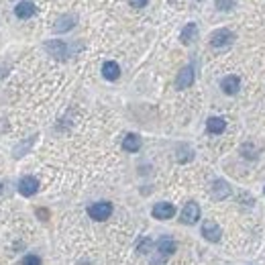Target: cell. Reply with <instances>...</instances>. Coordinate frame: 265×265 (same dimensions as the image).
I'll use <instances>...</instances> for the list:
<instances>
[{
    "instance_id": "9a60e30c",
    "label": "cell",
    "mask_w": 265,
    "mask_h": 265,
    "mask_svg": "<svg viewBox=\"0 0 265 265\" xmlns=\"http://www.w3.org/2000/svg\"><path fill=\"white\" fill-rule=\"evenodd\" d=\"M157 251L161 253L163 257H169V255H174L176 253V243L171 239H159V243H157Z\"/></svg>"
},
{
    "instance_id": "7a4b0ae2",
    "label": "cell",
    "mask_w": 265,
    "mask_h": 265,
    "mask_svg": "<svg viewBox=\"0 0 265 265\" xmlns=\"http://www.w3.org/2000/svg\"><path fill=\"white\" fill-rule=\"evenodd\" d=\"M233 41H235V35L228 29H218V31H214L210 35V45H212V47H226V45H230Z\"/></svg>"
},
{
    "instance_id": "ba28073f",
    "label": "cell",
    "mask_w": 265,
    "mask_h": 265,
    "mask_svg": "<svg viewBox=\"0 0 265 265\" xmlns=\"http://www.w3.org/2000/svg\"><path fill=\"white\" fill-rule=\"evenodd\" d=\"M45 49H47L49 55L57 57V60H65L67 57V45L63 41H49L45 45Z\"/></svg>"
},
{
    "instance_id": "44dd1931",
    "label": "cell",
    "mask_w": 265,
    "mask_h": 265,
    "mask_svg": "<svg viewBox=\"0 0 265 265\" xmlns=\"http://www.w3.org/2000/svg\"><path fill=\"white\" fill-rule=\"evenodd\" d=\"M129 2H131V6H135V8H143V6H147L149 0H129Z\"/></svg>"
},
{
    "instance_id": "5b68a950",
    "label": "cell",
    "mask_w": 265,
    "mask_h": 265,
    "mask_svg": "<svg viewBox=\"0 0 265 265\" xmlns=\"http://www.w3.org/2000/svg\"><path fill=\"white\" fill-rule=\"evenodd\" d=\"M39 190V180L37 178H33V176H25V178H20L19 182V192L22 196H33V194H37Z\"/></svg>"
},
{
    "instance_id": "52a82bcc",
    "label": "cell",
    "mask_w": 265,
    "mask_h": 265,
    "mask_svg": "<svg viewBox=\"0 0 265 265\" xmlns=\"http://www.w3.org/2000/svg\"><path fill=\"white\" fill-rule=\"evenodd\" d=\"M194 84V67L192 65H186L183 70L178 74V78H176V86L180 88V90H183V88H190Z\"/></svg>"
},
{
    "instance_id": "7c38bea8",
    "label": "cell",
    "mask_w": 265,
    "mask_h": 265,
    "mask_svg": "<svg viewBox=\"0 0 265 265\" xmlns=\"http://www.w3.org/2000/svg\"><path fill=\"white\" fill-rule=\"evenodd\" d=\"M139 147H141V139H139V135H126L124 137V141H122V149L124 151H129V153H137L139 151Z\"/></svg>"
},
{
    "instance_id": "277c9868",
    "label": "cell",
    "mask_w": 265,
    "mask_h": 265,
    "mask_svg": "<svg viewBox=\"0 0 265 265\" xmlns=\"http://www.w3.org/2000/svg\"><path fill=\"white\" fill-rule=\"evenodd\" d=\"M202 235H204L206 241H210V243H218V241H221V237H223V230H221V226H218L216 223L206 221V223L202 224Z\"/></svg>"
},
{
    "instance_id": "7402d4cb",
    "label": "cell",
    "mask_w": 265,
    "mask_h": 265,
    "mask_svg": "<svg viewBox=\"0 0 265 265\" xmlns=\"http://www.w3.org/2000/svg\"><path fill=\"white\" fill-rule=\"evenodd\" d=\"M0 192H2V186H0Z\"/></svg>"
},
{
    "instance_id": "d6986e66",
    "label": "cell",
    "mask_w": 265,
    "mask_h": 265,
    "mask_svg": "<svg viewBox=\"0 0 265 265\" xmlns=\"http://www.w3.org/2000/svg\"><path fill=\"white\" fill-rule=\"evenodd\" d=\"M22 265H41V259L37 255H27L22 259Z\"/></svg>"
},
{
    "instance_id": "e0dca14e",
    "label": "cell",
    "mask_w": 265,
    "mask_h": 265,
    "mask_svg": "<svg viewBox=\"0 0 265 265\" xmlns=\"http://www.w3.org/2000/svg\"><path fill=\"white\" fill-rule=\"evenodd\" d=\"M74 20H76V19H74L72 15H65V17H61L60 20L55 22L53 29H55L57 33H65V31H70V29L74 27Z\"/></svg>"
},
{
    "instance_id": "ffe728a7",
    "label": "cell",
    "mask_w": 265,
    "mask_h": 265,
    "mask_svg": "<svg viewBox=\"0 0 265 265\" xmlns=\"http://www.w3.org/2000/svg\"><path fill=\"white\" fill-rule=\"evenodd\" d=\"M149 247H151V241H149V239H143L141 243H139V247H137V251H139V253H147Z\"/></svg>"
},
{
    "instance_id": "ac0fdd59",
    "label": "cell",
    "mask_w": 265,
    "mask_h": 265,
    "mask_svg": "<svg viewBox=\"0 0 265 265\" xmlns=\"http://www.w3.org/2000/svg\"><path fill=\"white\" fill-rule=\"evenodd\" d=\"M233 6H235L233 0H216V8L218 10H230Z\"/></svg>"
},
{
    "instance_id": "5bb4252c",
    "label": "cell",
    "mask_w": 265,
    "mask_h": 265,
    "mask_svg": "<svg viewBox=\"0 0 265 265\" xmlns=\"http://www.w3.org/2000/svg\"><path fill=\"white\" fill-rule=\"evenodd\" d=\"M206 129H208V133H212V135H221L226 129V122H224V119L212 117V119H208V122H206Z\"/></svg>"
},
{
    "instance_id": "4fadbf2b",
    "label": "cell",
    "mask_w": 265,
    "mask_h": 265,
    "mask_svg": "<svg viewBox=\"0 0 265 265\" xmlns=\"http://www.w3.org/2000/svg\"><path fill=\"white\" fill-rule=\"evenodd\" d=\"M102 76H104L106 80H117L119 76H121V67H119V63L117 61H106L104 65H102Z\"/></svg>"
},
{
    "instance_id": "8992f818",
    "label": "cell",
    "mask_w": 265,
    "mask_h": 265,
    "mask_svg": "<svg viewBox=\"0 0 265 265\" xmlns=\"http://www.w3.org/2000/svg\"><path fill=\"white\" fill-rule=\"evenodd\" d=\"M151 214H153V218H159V221H167V218H171L176 214V208L169 202H159V204L153 206Z\"/></svg>"
},
{
    "instance_id": "2e32d148",
    "label": "cell",
    "mask_w": 265,
    "mask_h": 265,
    "mask_svg": "<svg viewBox=\"0 0 265 265\" xmlns=\"http://www.w3.org/2000/svg\"><path fill=\"white\" fill-rule=\"evenodd\" d=\"M196 37H198V27H196L194 22L186 25V29H183V31H182V35H180V39H182V43H183V45H190L192 41H196Z\"/></svg>"
},
{
    "instance_id": "8fae6325",
    "label": "cell",
    "mask_w": 265,
    "mask_h": 265,
    "mask_svg": "<svg viewBox=\"0 0 265 265\" xmlns=\"http://www.w3.org/2000/svg\"><path fill=\"white\" fill-rule=\"evenodd\" d=\"M35 13H37V6L33 2H20L15 6V15L19 19H31V17H35Z\"/></svg>"
},
{
    "instance_id": "30bf717a",
    "label": "cell",
    "mask_w": 265,
    "mask_h": 265,
    "mask_svg": "<svg viewBox=\"0 0 265 265\" xmlns=\"http://www.w3.org/2000/svg\"><path fill=\"white\" fill-rule=\"evenodd\" d=\"M221 88H223L224 94L233 96V94H237L239 88H241V80H239L237 76H226L223 82H221Z\"/></svg>"
},
{
    "instance_id": "9c48e42d",
    "label": "cell",
    "mask_w": 265,
    "mask_h": 265,
    "mask_svg": "<svg viewBox=\"0 0 265 265\" xmlns=\"http://www.w3.org/2000/svg\"><path fill=\"white\" fill-rule=\"evenodd\" d=\"M230 196V186L224 182V180H216L212 183V198L214 200H224Z\"/></svg>"
},
{
    "instance_id": "6da1fadb",
    "label": "cell",
    "mask_w": 265,
    "mask_h": 265,
    "mask_svg": "<svg viewBox=\"0 0 265 265\" xmlns=\"http://www.w3.org/2000/svg\"><path fill=\"white\" fill-rule=\"evenodd\" d=\"M88 214H90V218L102 223V221H106V218L112 214V204L110 202H96V204H92L88 208Z\"/></svg>"
},
{
    "instance_id": "3957f363",
    "label": "cell",
    "mask_w": 265,
    "mask_h": 265,
    "mask_svg": "<svg viewBox=\"0 0 265 265\" xmlns=\"http://www.w3.org/2000/svg\"><path fill=\"white\" fill-rule=\"evenodd\" d=\"M198 218H200V206L196 202H188L182 210V223L183 224H194V223H198Z\"/></svg>"
}]
</instances>
